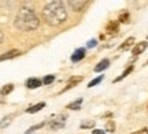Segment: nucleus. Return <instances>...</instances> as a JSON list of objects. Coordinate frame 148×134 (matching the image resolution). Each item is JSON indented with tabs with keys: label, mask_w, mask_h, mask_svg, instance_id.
Returning a JSON list of instances; mask_svg holds the SVG:
<instances>
[{
	"label": "nucleus",
	"mask_w": 148,
	"mask_h": 134,
	"mask_svg": "<svg viewBox=\"0 0 148 134\" xmlns=\"http://www.w3.org/2000/svg\"><path fill=\"white\" fill-rule=\"evenodd\" d=\"M132 71H133V67H132V65H129V67H128V68L125 69V71H124V73H122L121 76H118L117 79H114V83H118V81H121L122 79H125V77L128 76V75H129V73H130Z\"/></svg>",
	"instance_id": "16"
},
{
	"label": "nucleus",
	"mask_w": 148,
	"mask_h": 134,
	"mask_svg": "<svg viewBox=\"0 0 148 134\" xmlns=\"http://www.w3.org/2000/svg\"><path fill=\"white\" fill-rule=\"evenodd\" d=\"M92 134H105V131H103V130L95 129V130H92Z\"/></svg>",
	"instance_id": "26"
},
{
	"label": "nucleus",
	"mask_w": 148,
	"mask_h": 134,
	"mask_svg": "<svg viewBox=\"0 0 148 134\" xmlns=\"http://www.w3.org/2000/svg\"><path fill=\"white\" fill-rule=\"evenodd\" d=\"M16 114H8V115H5L1 121H0V129H5V127H8L11 125V122L14 121V118H15Z\"/></svg>",
	"instance_id": "8"
},
{
	"label": "nucleus",
	"mask_w": 148,
	"mask_h": 134,
	"mask_svg": "<svg viewBox=\"0 0 148 134\" xmlns=\"http://www.w3.org/2000/svg\"><path fill=\"white\" fill-rule=\"evenodd\" d=\"M0 103H1V104H3V103H5V99H4V96H3L1 94H0Z\"/></svg>",
	"instance_id": "28"
},
{
	"label": "nucleus",
	"mask_w": 148,
	"mask_h": 134,
	"mask_svg": "<svg viewBox=\"0 0 148 134\" xmlns=\"http://www.w3.org/2000/svg\"><path fill=\"white\" fill-rule=\"evenodd\" d=\"M147 64H148V61H147Z\"/></svg>",
	"instance_id": "30"
},
{
	"label": "nucleus",
	"mask_w": 148,
	"mask_h": 134,
	"mask_svg": "<svg viewBox=\"0 0 148 134\" xmlns=\"http://www.w3.org/2000/svg\"><path fill=\"white\" fill-rule=\"evenodd\" d=\"M68 5L71 7L75 12H79V11H83L86 5H88V1H84V0H69L68 1Z\"/></svg>",
	"instance_id": "4"
},
{
	"label": "nucleus",
	"mask_w": 148,
	"mask_h": 134,
	"mask_svg": "<svg viewBox=\"0 0 148 134\" xmlns=\"http://www.w3.org/2000/svg\"><path fill=\"white\" fill-rule=\"evenodd\" d=\"M147 46H148V42H145V41L137 42V44L135 45V48L132 49V54H133V56H139V54H141L144 50L147 49Z\"/></svg>",
	"instance_id": "5"
},
{
	"label": "nucleus",
	"mask_w": 148,
	"mask_h": 134,
	"mask_svg": "<svg viewBox=\"0 0 148 134\" xmlns=\"http://www.w3.org/2000/svg\"><path fill=\"white\" fill-rule=\"evenodd\" d=\"M82 80H83V77H82V76H75V77H71V79L68 80V85H67V87H65V88L63 89V92H65L67 89L72 88V87H75V85H76L77 83H80Z\"/></svg>",
	"instance_id": "11"
},
{
	"label": "nucleus",
	"mask_w": 148,
	"mask_h": 134,
	"mask_svg": "<svg viewBox=\"0 0 148 134\" xmlns=\"http://www.w3.org/2000/svg\"><path fill=\"white\" fill-rule=\"evenodd\" d=\"M132 134H148V129H141V130H139V131H135V133H132Z\"/></svg>",
	"instance_id": "25"
},
{
	"label": "nucleus",
	"mask_w": 148,
	"mask_h": 134,
	"mask_svg": "<svg viewBox=\"0 0 148 134\" xmlns=\"http://www.w3.org/2000/svg\"><path fill=\"white\" fill-rule=\"evenodd\" d=\"M106 31L109 34H117V31H118V22L117 20H110L108 23V26H106Z\"/></svg>",
	"instance_id": "9"
},
{
	"label": "nucleus",
	"mask_w": 148,
	"mask_h": 134,
	"mask_svg": "<svg viewBox=\"0 0 148 134\" xmlns=\"http://www.w3.org/2000/svg\"><path fill=\"white\" fill-rule=\"evenodd\" d=\"M86 56V49H83V48H80V49H76L75 52H73V54L71 56V60L73 61V63H77V61H80V60H83Z\"/></svg>",
	"instance_id": "6"
},
{
	"label": "nucleus",
	"mask_w": 148,
	"mask_h": 134,
	"mask_svg": "<svg viewBox=\"0 0 148 134\" xmlns=\"http://www.w3.org/2000/svg\"><path fill=\"white\" fill-rule=\"evenodd\" d=\"M12 89H14V85L12 84H5L3 88L0 89V94L3 95V96H5V95H8L12 92Z\"/></svg>",
	"instance_id": "17"
},
{
	"label": "nucleus",
	"mask_w": 148,
	"mask_h": 134,
	"mask_svg": "<svg viewBox=\"0 0 148 134\" xmlns=\"http://www.w3.org/2000/svg\"><path fill=\"white\" fill-rule=\"evenodd\" d=\"M147 39H148V37H147Z\"/></svg>",
	"instance_id": "29"
},
{
	"label": "nucleus",
	"mask_w": 148,
	"mask_h": 134,
	"mask_svg": "<svg viewBox=\"0 0 148 134\" xmlns=\"http://www.w3.org/2000/svg\"><path fill=\"white\" fill-rule=\"evenodd\" d=\"M3 38H4V35H3V31L0 30V46H1V44H3Z\"/></svg>",
	"instance_id": "27"
},
{
	"label": "nucleus",
	"mask_w": 148,
	"mask_h": 134,
	"mask_svg": "<svg viewBox=\"0 0 148 134\" xmlns=\"http://www.w3.org/2000/svg\"><path fill=\"white\" fill-rule=\"evenodd\" d=\"M45 107V103L44 102H41V103H37V104H34V106H32V107H29L26 110L29 114H34V112H38V111H41L42 108Z\"/></svg>",
	"instance_id": "13"
},
{
	"label": "nucleus",
	"mask_w": 148,
	"mask_h": 134,
	"mask_svg": "<svg viewBox=\"0 0 148 134\" xmlns=\"http://www.w3.org/2000/svg\"><path fill=\"white\" fill-rule=\"evenodd\" d=\"M53 81H54V76H53V75H49V76H45V77H44L42 83H44L45 85H49V84H52Z\"/></svg>",
	"instance_id": "23"
},
{
	"label": "nucleus",
	"mask_w": 148,
	"mask_h": 134,
	"mask_svg": "<svg viewBox=\"0 0 148 134\" xmlns=\"http://www.w3.org/2000/svg\"><path fill=\"white\" fill-rule=\"evenodd\" d=\"M105 129L108 130V131H110V133H113L114 130H116V123H114V121H109L108 123H106V127Z\"/></svg>",
	"instance_id": "22"
},
{
	"label": "nucleus",
	"mask_w": 148,
	"mask_h": 134,
	"mask_svg": "<svg viewBox=\"0 0 148 134\" xmlns=\"http://www.w3.org/2000/svg\"><path fill=\"white\" fill-rule=\"evenodd\" d=\"M41 84H42V81H41L40 79H34V77H32V79H29V80L26 81V87L30 89L38 88Z\"/></svg>",
	"instance_id": "10"
},
{
	"label": "nucleus",
	"mask_w": 148,
	"mask_h": 134,
	"mask_svg": "<svg viewBox=\"0 0 148 134\" xmlns=\"http://www.w3.org/2000/svg\"><path fill=\"white\" fill-rule=\"evenodd\" d=\"M40 26V19L36 15V12L32 8L23 7L18 11L16 18H15V27L21 31H33L38 29Z\"/></svg>",
	"instance_id": "2"
},
{
	"label": "nucleus",
	"mask_w": 148,
	"mask_h": 134,
	"mask_svg": "<svg viewBox=\"0 0 148 134\" xmlns=\"http://www.w3.org/2000/svg\"><path fill=\"white\" fill-rule=\"evenodd\" d=\"M82 103H83V99L79 98L77 100H75V102L69 103L67 107L69 108V110H79V108H80V106H82Z\"/></svg>",
	"instance_id": "15"
},
{
	"label": "nucleus",
	"mask_w": 148,
	"mask_h": 134,
	"mask_svg": "<svg viewBox=\"0 0 148 134\" xmlns=\"http://www.w3.org/2000/svg\"><path fill=\"white\" fill-rule=\"evenodd\" d=\"M46 125V122H41V123H38V125H34V126H32L30 129L26 131V134H30V133H33V131H36V130H38V129H41V127H44V126Z\"/></svg>",
	"instance_id": "20"
},
{
	"label": "nucleus",
	"mask_w": 148,
	"mask_h": 134,
	"mask_svg": "<svg viewBox=\"0 0 148 134\" xmlns=\"http://www.w3.org/2000/svg\"><path fill=\"white\" fill-rule=\"evenodd\" d=\"M109 65H110V61H109L108 58H105V60H102V61H99L98 65H95L94 71L95 72H102V71H105L106 68H109Z\"/></svg>",
	"instance_id": "12"
},
{
	"label": "nucleus",
	"mask_w": 148,
	"mask_h": 134,
	"mask_svg": "<svg viewBox=\"0 0 148 134\" xmlns=\"http://www.w3.org/2000/svg\"><path fill=\"white\" fill-rule=\"evenodd\" d=\"M65 121H67V115L64 114H60L54 118L53 121L49 122V126L52 130H58V129H63L64 125H65Z\"/></svg>",
	"instance_id": "3"
},
{
	"label": "nucleus",
	"mask_w": 148,
	"mask_h": 134,
	"mask_svg": "<svg viewBox=\"0 0 148 134\" xmlns=\"http://www.w3.org/2000/svg\"><path fill=\"white\" fill-rule=\"evenodd\" d=\"M95 126L94 121H84L80 123V129H92Z\"/></svg>",
	"instance_id": "18"
},
{
	"label": "nucleus",
	"mask_w": 148,
	"mask_h": 134,
	"mask_svg": "<svg viewBox=\"0 0 148 134\" xmlns=\"http://www.w3.org/2000/svg\"><path fill=\"white\" fill-rule=\"evenodd\" d=\"M102 80H103V75H102V76H99V77H97V79H94V80H91L90 83H88V85H87V87H88V88H92L94 85L99 84Z\"/></svg>",
	"instance_id": "21"
},
{
	"label": "nucleus",
	"mask_w": 148,
	"mask_h": 134,
	"mask_svg": "<svg viewBox=\"0 0 148 134\" xmlns=\"http://www.w3.org/2000/svg\"><path fill=\"white\" fill-rule=\"evenodd\" d=\"M97 45H98V42H97L95 39H90L88 42H87V48H95Z\"/></svg>",
	"instance_id": "24"
},
{
	"label": "nucleus",
	"mask_w": 148,
	"mask_h": 134,
	"mask_svg": "<svg viewBox=\"0 0 148 134\" xmlns=\"http://www.w3.org/2000/svg\"><path fill=\"white\" fill-rule=\"evenodd\" d=\"M118 20L121 23H129V14L128 12H121L118 16Z\"/></svg>",
	"instance_id": "19"
},
{
	"label": "nucleus",
	"mask_w": 148,
	"mask_h": 134,
	"mask_svg": "<svg viewBox=\"0 0 148 134\" xmlns=\"http://www.w3.org/2000/svg\"><path fill=\"white\" fill-rule=\"evenodd\" d=\"M42 18L49 26H60L68 18L63 1H49L42 10Z\"/></svg>",
	"instance_id": "1"
},
{
	"label": "nucleus",
	"mask_w": 148,
	"mask_h": 134,
	"mask_svg": "<svg viewBox=\"0 0 148 134\" xmlns=\"http://www.w3.org/2000/svg\"><path fill=\"white\" fill-rule=\"evenodd\" d=\"M21 56V50H10L4 54H0V61H4V60H11V58H15Z\"/></svg>",
	"instance_id": "7"
},
{
	"label": "nucleus",
	"mask_w": 148,
	"mask_h": 134,
	"mask_svg": "<svg viewBox=\"0 0 148 134\" xmlns=\"http://www.w3.org/2000/svg\"><path fill=\"white\" fill-rule=\"evenodd\" d=\"M133 44H135V38H133V37H129V38H128V39H126L125 42H124V44L120 46V50H126V49H129V48H130V46H132Z\"/></svg>",
	"instance_id": "14"
}]
</instances>
